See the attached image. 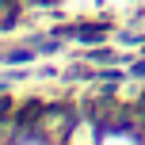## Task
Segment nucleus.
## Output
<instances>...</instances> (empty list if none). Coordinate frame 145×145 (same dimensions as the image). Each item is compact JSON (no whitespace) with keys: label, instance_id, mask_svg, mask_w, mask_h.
I'll use <instances>...</instances> for the list:
<instances>
[{"label":"nucleus","instance_id":"1","mask_svg":"<svg viewBox=\"0 0 145 145\" xmlns=\"http://www.w3.org/2000/svg\"><path fill=\"white\" fill-rule=\"evenodd\" d=\"M42 115H46V107H42V103H38V99H31L27 107H23L19 115H15V126H35V122H38V118H42Z\"/></svg>","mask_w":145,"mask_h":145}]
</instances>
